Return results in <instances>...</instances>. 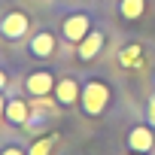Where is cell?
I'll return each instance as SVG.
<instances>
[{
	"instance_id": "6da1fadb",
	"label": "cell",
	"mask_w": 155,
	"mask_h": 155,
	"mask_svg": "<svg viewBox=\"0 0 155 155\" xmlns=\"http://www.w3.org/2000/svg\"><path fill=\"white\" fill-rule=\"evenodd\" d=\"M82 110L88 113V116H101L104 113V107H107V101H110V88L104 85V82H85V88H82Z\"/></svg>"
},
{
	"instance_id": "7a4b0ae2",
	"label": "cell",
	"mask_w": 155,
	"mask_h": 155,
	"mask_svg": "<svg viewBox=\"0 0 155 155\" xmlns=\"http://www.w3.org/2000/svg\"><path fill=\"white\" fill-rule=\"evenodd\" d=\"M61 31H64V40H70V43H82V40L91 34V21H88V15L76 12V15H67V18H64Z\"/></svg>"
},
{
	"instance_id": "3957f363",
	"label": "cell",
	"mask_w": 155,
	"mask_h": 155,
	"mask_svg": "<svg viewBox=\"0 0 155 155\" xmlns=\"http://www.w3.org/2000/svg\"><path fill=\"white\" fill-rule=\"evenodd\" d=\"M28 28H31V21H28L25 12H9V15H3V21H0V34H3L6 40H18V37H25Z\"/></svg>"
},
{
	"instance_id": "277c9868",
	"label": "cell",
	"mask_w": 155,
	"mask_h": 155,
	"mask_svg": "<svg viewBox=\"0 0 155 155\" xmlns=\"http://www.w3.org/2000/svg\"><path fill=\"white\" fill-rule=\"evenodd\" d=\"M25 88L34 97H46L49 91H55V76L49 70H37V73H31L28 79H25Z\"/></svg>"
},
{
	"instance_id": "5b68a950",
	"label": "cell",
	"mask_w": 155,
	"mask_h": 155,
	"mask_svg": "<svg viewBox=\"0 0 155 155\" xmlns=\"http://www.w3.org/2000/svg\"><path fill=\"white\" fill-rule=\"evenodd\" d=\"M79 97H82V94H79V82H76L73 76H64L61 82H55V101H58L61 107H73Z\"/></svg>"
},
{
	"instance_id": "8992f818",
	"label": "cell",
	"mask_w": 155,
	"mask_h": 155,
	"mask_svg": "<svg viewBox=\"0 0 155 155\" xmlns=\"http://www.w3.org/2000/svg\"><path fill=\"white\" fill-rule=\"evenodd\" d=\"M9 125H15V128H25L28 125V119H31V104L28 101H6V116H3Z\"/></svg>"
},
{
	"instance_id": "52a82bcc",
	"label": "cell",
	"mask_w": 155,
	"mask_h": 155,
	"mask_svg": "<svg viewBox=\"0 0 155 155\" xmlns=\"http://www.w3.org/2000/svg\"><path fill=\"white\" fill-rule=\"evenodd\" d=\"M128 149H134V152H149V149H152V128L137 125V128L128 134Z\"/></svg>"
},
{
	"instance_id": "ba28073f",
	"label": "cell",
	"mask_w": 155,
	"mask_h": 155,
	"mask_svg": "<svg viewBox=\"0 0 155 155\" xmlns=\"http://www.w3.org/2000/svg\"><path fill=\"white\" fill-rule=\"evenodd\" d=\"M31 55H34V58H52V55H55V37H52L49 31L37 34V37L31 40Z\"/></svg>"
},
{
	"instance_id": "9c48e42d",
	"label": "cell",
	"mask_w": 155,
	"mask_h": 155,
	"mask_svg": "<svg viewBox=\"0 0 155 155\" xmlns=\"http://www.w3.org/2000/svg\"><path fill=\"white\" fill-rule=\"evenodd\" d=\"M101 49H104V34L91 31V34H88L82 43H79V58H82V61H91V58H94Z\"/></svg>"
},
{
	"instance_id": "30bf717a",
	"label": "cell",
	"mask_w": 155,
	"mask_h": 155,
	"mask_svg": "<svg viewBox=\"0 0 155 155\" xmlns=\"http://www.w3.org/2000/svg\"><path fill=\"white\" fill-rule=\"evenodd\" d=\"M119 64L128 67V70H140V67H143V49H140L137 43L125 46V49L119 52Z\"/></svg>"
},
{
	"instance_id": "8fae6325",
	"label": "cell",
	"mask_w": 155,
	"mask_h": 155,
	"mask_svg": "<svg viewBox=\"0 0 155 155\" xmlns=\"http://www.w3.org/2000/svg\"><path fill=\"white\" fill-rule=\"evenodd\" d=\"M143 6H146V0H122L119 3V12L125 18H140L143 15Z\"/></svg>"
},
{
	"instance_id": "7c38bea8",
	"label": "cell",
	"mask_w": 155,
	"mask_h": 155,
	"mask_svg": "<svg viewBox=\"0 0 155 155\" xmlns=\"http://www.w3.org/2000/svg\"><path fill=\"white\" fill-rule=\"evenodd\" d=\"M55 140H58L55 134L34 140V143H31V149H28V155H49V152H52V146H55Z\"/></svg>"
},
{
	"instance_id": "4fadbf2b",
	"label": "cell",
	"mask_w": 155,
	"mask_h": 155,
	"mask_svg": "<svg viewBox=\"0 0 155 155\" xmlns=\"http://www.w3.org/2000/svg\"><path fill=\"white\" fill-rule=\"evenodd\" d=\"M146 113H149V125L155 128V94L149 97V110H146Z\"/></svg>"
},
{
	"instance_id": "5bb4252c",
	"label": "cell",
	"mask_w": 155,
	"mask_h": 155,
	"mask_svg": "<svg viewBox=\"0 0 155 155\" xmlns=\"http://www.w3.org/2000/svg\"><path fill=\"white\" fill-rule=\"evenodd\" d=\"M0 155H25V149H21V146H6Z\"/></svg>"
},
{
	"instance_id": "9a60e30c",
	"label": "cell",
	"mask_w": 155,
	"mask_h": 155,
	"mask_svg": "<svg viewBox=\"0 0 155 155\" xmlns=\"http://www.w3.org/2000/svg\"><path fill=\"white\" fill-rule=\"evenodd\" d=\"M3 88H6V73L0 70V91H3Z\"/></svg>"
},
{
	"instance_id": "2e32d148",
	"label": "cell",
	"mask_w": 155,
	"mask_h": 155,
	"mask_svg": "<svg viewBox=\"0 0 155 155\" xmlns=\"http://www.w3.org/2000/svg\"><path fill=\"white\" fill-rule=\"evenodd\" d=\"M3 116H6V101L0 97V119H3Z\"/></svg>"
},
{
	"instance_id": "e0dca14e",
	"label": "cell",
	"mask_w": 155,
	"mask_h": 155,
	"mask_svg": "<svg viewBox=\"0 0 155 155\" xmlns=\"http://www.w3.org/2000/svg\"><path fill=\"white\" fill-rule=\"evenodd\" d=\"M134 155H146V152H134Z\"/></svg>"
}]
</instances>
